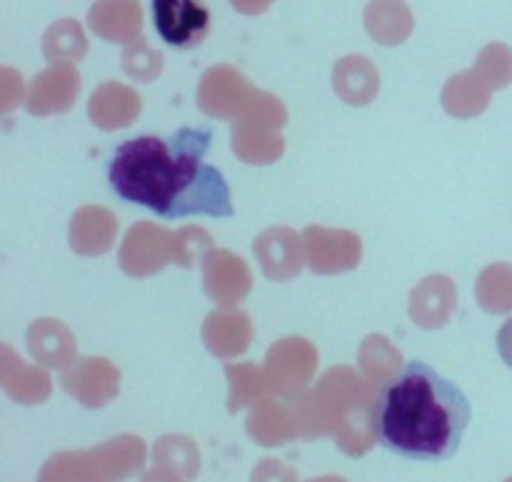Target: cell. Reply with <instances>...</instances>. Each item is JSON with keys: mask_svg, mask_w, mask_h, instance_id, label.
Here are the masks:
<instances>
[{"mask_svg": "<svg viewBox=\"0 0 512 482\" xmlns=\"http://www.w3.org/2000/svg\"><path fill=\"white\" fill-rule=\"evenodd\" d=\"M210 145V128L123 140L105 163L110 190L123 203L140 205L163 220L233 218L228 180L215 165L205 163Z\"/></svg>", "mask_w": 512, "mask_h": 482, "instance_id": "1", "label": "cell"}, {"mask_svg": "<svg viewBox=\"0 0 512 482\" xmlns=\"http://www.w3.org/2000/svg\"><path fill=\"white\" fill-rule=\"evenodd\" d=\"M473 408L463 390L413 360L380 390L373 410L378 443L413 463H443L463 445Z\"/></svg>", "mask_w": 512, "mask_h": 482, "instance_id": "2", "label": "cell"}, {"mask_svg": "<svg viewBox=\"0 0 512 482\" xmlns=\"http://www.w3.org/2000/svg\"><path fill=\"white\" fill-rule=\"evenodd\" d=\"M153 23L170 48H193L208 35L210 13L200 0H153Z\"/></svg>", "mask_w": 512, "mask_h": 482, "instance_id": "3", "label": "cell"}]
</instances>
